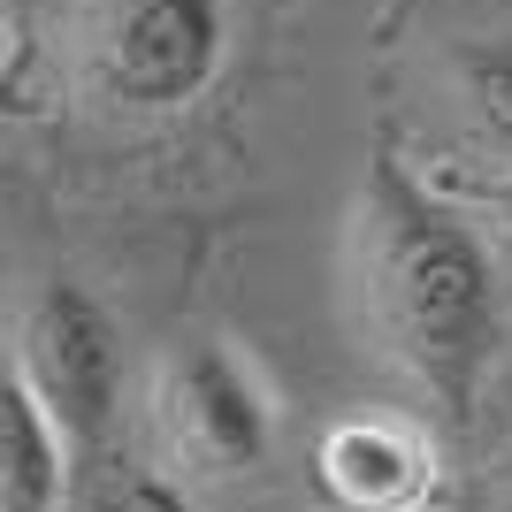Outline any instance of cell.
Listing matches in <instances>:
<instances>
[{
    "mask_svg": "<svg viewBox=\"0 0 512 512\" xmlns=\"http://www.w3.org/2000/svg\"><path fill=\"white\" fill-rule=\"evenodd\" d=\"M344 291H352L360 337L444 421H467L497 360V329H505L497 253L444 192H428L398 161L390 138H375L360 192H352Z\"/></svg>",
    "mask_w": 512,
    "mask_h": 512,
    "instance_id": "6da1fadb",
    "label": "cell"
},
{
    "mask_svg": "<svg viewBox=\"0 0 512 512\" xmlns=\"http://www.w3.org/2000/svg\"><path fill=\"white\" fill-rule=\"evenodd\" d=\"M421 512H428V505H421Z\"/></svg>",
    "mask_w": 512,
    "mask_h": 512,
    "instance_id": "8fae6325",
    "label": "cell"
},
{
    "mask_svg": "<svg viewBox=\"0 0 512 512\" xmlns=\"http://www.w3.org/2000/svg\"><path fill=\"white\" fill-rule=\"evenodd\" d=\"M444 107L474 184L512 176V39H459L444 54Z\"/></svg>",
    "mask_w": 512,
    "mask_h": 512,
    "instance_id": "8992f818",
    "label": "cell"
},
{
    "mask_svg": "<svg viewBox=\"0 0 512 512\" xmlns=\"http://www.w3.org/2000/svg\"><path fill=\"white\" fill-rule=\"evenodd\" d=\"M69 62L100 115H184L230 62V0H77Z\"/></svg>",
    "mask_w": 512,
    "mask_h": 512,
    "instance_id": "7a4b0ae2",
    "label": "cell"
},
{
    "mask_svg": "<svg viewBox=\"0 0 512 512\" xmlns=\"http://www.w3.org/2000/svg\"><path fill=\"white\" fill-rule=\"evenodd\" d=\"M436 444L398 413H344L314 444V482L329 512H421L436 497Z\"/></svg>",
    "mask_w": 512,
    "mask_h": 512,
    "instance_id": "5b68a950",
    "label": "cell"
},
{
    "mask_svg": "<svg viewBox=\"0 0 512 512\" xmlns=\"http://www.w3.org/2000/svg\"><path fill=\"white\" fill-rule=\"evenodd\" d=\"M146 428L161 451L169 490H207L268 467L276 451V398L253 375V360L222 337L169 344L146 383Z\"/></svg>",
    "mask_w": 512,
    "mask_h": 512,
    "instance_id": "3957f363",
    "label": "cell"
},
{
    "mask_svg": "<svg viewBox=\"0 0 512 512\" xmlns=\"http://www.w3.org/2000/svg\"><path fill=\"white\" fill-rule=\"evenodd\" d=\"M482 199H490V207H505V214H512V176H497V184H482Z\"/></svg>",
    "mask_w": 512,
    "mask_h": 512,
    "instance_id": "9c48e42d",
    "label": "cell"
},
{
    "mask_svg": "<svg viewBox=\"0 0 512 512\" xmlns=\"http://www.w3.org/2000/svg\"><path fill=\"white\" fill-rule=\"evenodd\" d=\"M130 512H199L184 490H169V482H138L130 490Z\"/></svg>",
    "mask_w": 512,
    "mask_h": 512,
    "instance_id": "ba28073f",
    "label": "cell"
},
{
    "mask_svg": "<svg viewBox=\"0 0 512 512\" xmlns=\"http://www.w3.org/2000/svg\"><path fill=\"white\" fill-rule=\"evenodd\" d=\"M497 512H512V490H505V497H497Z\"/></svg>",
    "mask_w": 512,
    "mask_h": 512,
    "instance_id": "30bf717a",
    "label": "cell"
},
{
    "mask_svg": "<svg viewBox=\"0 0 512 512\" xmlns=\"http://www.w3.org/2000/svg\"><path fill=\"white\" fill-rule=\"evenodd\" d=\"M69 505V444L0 360V512H62Z\"/></svg>",
    "mask_w": 512,
    "mask_h": 512,
    "instance_id": "52a82bcc",
    "label": "cell"
},
{
    "mask_svg": "<svg viewBox=\"0 0 512 512\" xmlns=\"http://www.w3.org/2000/svg\"><path fill=\"white\" fill-rule=\"evenodd\" d=\"M8 367L23 375V390L39 398V413L69 444V467L115 436V421H123V329L85 283L54 276L23 299Z\"/></svg>",
    "mask_w": 512,
    "mask_h": 512,
    "instance_id": "277c9868",
    "label": "cell"
}]
</instances>
